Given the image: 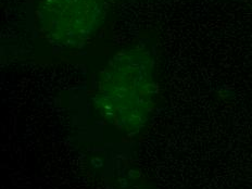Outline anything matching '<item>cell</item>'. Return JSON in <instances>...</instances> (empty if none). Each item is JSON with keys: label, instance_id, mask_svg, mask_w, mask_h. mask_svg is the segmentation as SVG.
I'll list each match as a JSON object with an SVG mask.
<instances>
[{"label": "cell", "instance_id": "obj_1", "mask_svg": "<svg viewBox=\"0 0 252 189\" xmlns=\"http://www.w3.org/2000/svg\"><path fill=\"white\" fill-rule=\"evenodd\" d=\"M97 96L102 112L115 121L144 120L155 102V82L151 69L138 64L130 69L108 70L101 77Z\"/></svg>", "mask_w": 252, "mask_h": 189}]
</instances>
